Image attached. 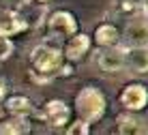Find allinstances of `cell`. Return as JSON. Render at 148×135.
<instances>
[{
    "mask_svg": "<svg viewBox=\"0 0 148 135\" xmlns=\"http://www.w3.org/2000/svg\"><path fill=\"white\" fill-rule=\"evenodd\" d=\"M116 131L122 135H140V133H146V129L142 118L133 116V114H120L116 118Z\"/></svg>",
    "mask_w": 148,
    "mask_h": 135,
    "instance_id": "8fae6325",
    "label": "cell"
},
{
    "mask_svg": "<svg viewBox=\"0 0 148 135\" xmlns=\"http://www.w3.org/2000/svg\"><path fill=\"white\" fill-rule=\"evenodd\" d=\"M120 39H122L120 30L116 28L114 24H101V26H97V30H95V41H97V45H101V47L118 45Z\"/></svg>",
    "mask_w": 148,
    "mask_h": 135,
    "instance_id": "7c38bea8",
    "label": "cell"
},
{
    "mask_svg": "<svg viewBox=\"0 0 148 135\" xmlns=\"http://www.w3.org/2000/svg\"><path fill=\"white\" fill-rule=\"evenodd\" d=\"M146 133H148V131H146Z\"/></svg>",
    "mask_w": 148,
    "mask_h": 135,
    "instance_id": "ffe728a7",
    "label": "cell"
},
{
    "mask_svg": "<svg viewBox=\"0 0 148 135\" xmlns=\"http://www.w3.org/2000/svg\"><path fill=\"white\" fill-rule=\"evenodd\" d=\"M127 47H135V45H148V13L140 11L135 15H131V19L125 26L122 32Z\"/></svg>",
    "mask_w": 148,
    "mask_h": 135,
    "instance_id": "3957f363",
    "label": "cell"
},
{
    "mask_svg": "<svg viewBox=\"0 0 148 135\" xmlns=\"http://www.w3.org/2000/svg\"><path fill=\"white\" fill-rule=\"evenodd\" d=\"M30 131V122L26 120V116L13 114L11 118L0 122V133L2 135H26Z\"/></svg>",
    "mask_w": 148,
    "mask_h": 135,
    "instance_id": "4fadbf2b",
    "label": "cell"
},
{
    "mask_svg": "<svg viewBox=\"0 0 148 135\" xmlns=\"http://www.w3.org/2000/svg\"><path fill=\"white\" fill-rule=\"evenodd\" d=\"M4 90H7V86H4V82H2V79H0V99H2V97H4Z\"/></svg>",
    "mask_w": 148,
    "mask_h": 135,
    "instance_id": "e0dca14e",
    "label": "cell"
},
{
    "mask_svg": "<svg viewBox=\"0 0 148 135\" xmlns=\"http://www.w3.org/2000/svg\"><path fill=\"white\" fill-rule=\"evenodd\" d=\"M26 28H28V22H26V17H24L22 13H15V11L0 13V34L11 37V34H17V32H22V30H26Z\"/></svg>",
    "mask_w": 148,
    "mask_h": 135,
    "instance_id": "30bf717a",
    "label": "cell"
},
{
    "mask_svg": "<svg viewBox=\"0 0 148 135\" xmlns=\"http://www.w3.org/2000/svg\"><path fill=\"white\" fill-rule=\"evenodd\" d=\"M120 103L129 112H140L148 105V88L140 82H131L122 88L120 92Z\"/></svg>",
    "mask_w": 148,
    "mask_h": 135,
    "instance_id": "277c9868",
    "label": "cell"
},
{
    "mask_svg": "<svg viewBox=\"0 0 148 135\" xmlns=\"http://www.w3.org/2000/svg\"><path fill=\"white\" fill-rule=\"evenodd\" d=\"M88 131H90V129H88V122L82 120V118L73 122V127H69V129H67V133H69V135H86Z\"/></svg>",
    "mask_w": 148,
    "mask_h": 135,
    "instance_id": "2e32d148",
    "label": "cell"
},
{
    "mask_svg": "<svg viewBox=\"0 0 148 135\" xmlns=\"http://www.w3.org/2000/svg\"><path fill=\"white\" fill-rule=\"evenodd\" d=\"M108 107V99L105 95L95 86H86L82 88L75 97V112L82 120H86L88 124H92L97 120H101Z\"/></svg>",
    "mask_w": 148,
    "mask_h": 135,
    "instance_id": "6da1fadb",
    "label": "cell"
},
{
    "mask_svg": "<svg viewBox=\"0 0 148 135\" xmlns=\"http://www.w3.org/2000/svg\"><path fill=\"white\" fill-rule=\"evenodd\" d=\"M88 49H90V37L84 32H75L73 37H69L67 45H64V58L69 62H77L86 56Z\"/></svg>",
    "mask_w": 148,
    "mask_h": 135,
    "instance_id": "ba28073f",
    "label": "cell"
},
{
    "mask_svg": "<svg viewBox=\"0 0 148 135\" xmlns=\"http://www.w3.org/2000/svg\"><path fill=\"white\" fill-rule=\"evenodd\" d=\"M24 2H47V0H24Z\"/></svg>",
    "mask_w": 148,
    "mask_h": 135,
    "instance_id": "ac0fdd59",
    "label": "cell"
},
{
    "mask_svg": "<svg viewBox=\"0 0 148 135\" xmlns=\"http://www.w3.org/2000/svg\"><path fill=\"white\" fill-rule=\"evenodd\" d=\"M97 64L101 71L105 73H118L127 66V56H125V47L112 45V47H103L99 56H97Z\"/></svg>",
    "mask_w": 148,
    "mask_h": 135,
    "instance_id": "8992f818",
    "label": "cell"
},
{
    "mask_svg": "<svg viewBox=\"0 0 148 135\" xmlns=\"http://www.w3.org/2000/svg\"><path fill=\"white\" fill-rule=\"evenodd\" d=\"M144 11L148 13V0H144Z\"/></svg>",
    "mask_w": 148,
    "mask_h": 135,
    "instance_id": "d6986e66",
    "label": "cell"
},
{
    "mask_svg": "<svg viewBox=\"0 0 148 135\" xmlns=\"http://www.w3.org/2000/svg\"><path fill=\"white\" fill-rule=\"evenodd\" d=\"M43 118H45V122H47L49 127L62 129L64 124L69 122V118H71V110H69V105L64 101L52 99V101H47L45 107H43Z\"/></svg>",
    "mask_w": 148,
    "mask_h": 135,
    "instance_id": "52a82bcc",
    "label": "cell"
},
{
    "mask_svg": "<svg viewBox=\"0 0 148 135\" xmlns=\"http://www.w3.org/2000/svg\"><path fill=\"white\" fill-rule=\"evenodd\" d=\"M30 64L41 75H52L54 71L60 69L62 56H60L58 49L49 47V45H37L32 49V54H30Z\"/></svg>",
    "mask_w": 148,
    "mask_h": 135,
    "instance_id": "7a4b0ae2",
    "label": "cell"
},
{
    "mask_svg": "<svg viewBox=\"0 0 148 135\" xmlns=\"http://www.w3.org/2000/svg\"><path fill=\"white\" fill-rule=\"evenodd\" d=\"M47 32L52 37H73L77 32V19L73 17V13L69 11H56L49 15L47 19Z\"/></svg>",
    "mask_w": 148,
    "mask_h": 135,
    "instance_id": "5b68a950",
    "label": "cell"
},
{
    "mask_svg": "<svg viewBox=\"0 0 148 135\" xmlns=\"http://www.w3.org/2000/svg\"><path fill=\"white\" fill-rule=\"evenodd\" d=\"M7 110L11 112V114H19V116H28L30 112H32V103H30V99L28 97H22V95H17V97H11L7 101Z\"/></svg>",
    "mask_w": 148,
    "mask_h": 135,
    "instance_id": "5bb4252c",
    "label": "cell"
},
{
    "mask_svg": "<svg viewBox=\"0 0 148 135\" xmlns=\"http://www.w3.org/2000/svg\"><path fill=\"white\" fill-rule=\"evenodd\" d=\"M127 66L135 73H148V45H135L125 47Z\"/></svg>",
    "mask_w": 148,
    "mask_h": 135,
    "instance_id": "9c48e42d",
    "label": "cell"
},
{
    "mask_svg": "<svg viewBox=\"0 0 148 135\" xmlns=\"http://www.w3.org/2000/svg\"><path fill=\"white\" fill-rule=\"evenodd\" d=\"M13 54V43L9 41L7 34H0V60H7Z\"/></svg>",
    "mask_w": 148,
    "mask_h": 135,
    "instance_id": "9a60e30c",
    "label": "cell"
}]
</instances>
